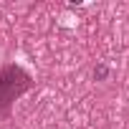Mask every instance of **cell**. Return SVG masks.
Returning a JSON list of instances; mask_svg holds the SVG:
<instances>
[{
    "label": "cell",
    "instance_id": "6da1fadb",
    "mask_svg": "<svg viewBox=\"0 0 129 129\" xmlns=\"http://www.w3.org/2000/svg\"><path fill=\"white\" fill-rule=\"evenodd\" d=\"M30 86H33V79H30L28 71H23L20 66H15V63L5 66L0 71V111L8 114L10 104L18 96H23Z\"/></svg>",
    "mask_w": 129,
    "mask_h": 129
},
{
    "label": "cell",
    "instance_id": "7a4b0ae2",
    "mask_svg": "<svg viewBox=\"0 0 129 129\" xmlns=\"http://www.w3.org/2000/svg\"><path fill=\"white\" fill-rule=\"evenodd\" d=\"M106 76H109V69L104 66V63H99V66L94 69V79H96V81H104Z\"/></svg>",
    "mask_w": 129,
    "mask_h": 129
}]
</instances>
